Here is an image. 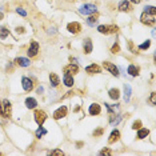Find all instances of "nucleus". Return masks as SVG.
I'll return each instance as SVG.
<instances>
[{"label":"nucleus","mask_w":156,"mask_h":156,"mask_svg":"<svg viewBox=\"0 0 156 156\" xmlns=\"http://www.w3.org/2000/svg\"><path fill=\"white\" fill-rule=\"evenodd\" d=\"M140 20L143 24H147V25H155L156 23V13H151V12L144 11L140 16Z\"/></svg>","instance_id":"1"},{"label":"nucleus","mask_w":156,"mask_h":156,"mask_svg":"<svg viewBox=\"0 0 156 156\" xmlns=\"http://www.w3.org/2000/svg\"><path fill=\"white\" fill-rule=\"evenodd\" d=\"M1 115H3L4 117H7V119H9L12 115V105L11 103L8 102V100H3V103H1Z\"/></svg>","instance_id":"2"},{"label":"nucleus","mask_w":156,"mask_h":156,"mask_svg":"<svg viewBox=\"0 0 156 156\" xmlns=\"http://www.w3.org/2000/svg\"><path fill=\"white\" fill-rule=\"evenodd\" d=\"M79 12L83 13V15H91V13L96 12V5H94V4H83L82 7L79 8Z\"/></svg>","instance_id":"3"},{"label":"nucleus","mask_w":156,"mask_h":156,"mask_svg":"<svg viewBox=\"0 0 156 156\" xmlns=\"http://www.w3.org/2000/svg\"><path fill=\"white\" fill-rule=\"evenodd\" d=\"M46 119H47V113L44 112V111H42V109L35 111V120L39 125H43V123L46 121Z\"/></svg>","instance_id":"4"},{"label":"nucleus","mask_w":156,"mask_h":156,"mask_svg":"<svg viewBox=\"0 0 156 156\" xmlns=\"http://www.w3.org/2000/svg\"><path fill=\"white\" fill-rule=\"evenodd\" d=\"M40 47H39V43L37 42H32L31 46H29V48H28V56L29 58H33V56H36L37 55V52H39Z\"/></svg>","instance_id":"5"},{"label":"nucleus","mask_w":156,"mask_h":156,"mask_svg":"<svg viewBox=\"0 0 156 156\" xmlns=\"http://www.w3.org/2000/svg\"><path fill=\"white\" fill-rule=\"evenodd\" d=\"M98 31L100 33H115L117 31V27L116 25H100Z\"/></svg>","instance_id":"6"},{"label":"nucleus","mask_w":156,"mask_h":156,"mask_svg":"<svg viewBox=\"0 0 156 156\" xmlns=\"http://www.w3.org/2000/svg\"><path fill=\"white\" fill-rule=\"evenodd\" d=\"M103 67H104L105 70H108L112 75L119 76V70H117V67L115 66V64H112V63H109V62H104L103 63Z\"/></svg>","instance_id":"7"},{"label":"nucleus","mask_w":156,"mask_h":156,"mask_svg":"<svg viewBox=\"0 0 156 156\" xmlns=\"http://www.w3.org/2000/svg\"><path fill=\"white\" fill-rule=\"evenodd\" d=\"M67 115V107H60L59 109H56L54 112V119H56V120H59V119H62V117H64Z\"/></svg>","instance_id":"8"},{"label":"nucleus","mask_w":156,"mask_h":156,"mask_svg":"<svg viewBox=\"0 0 156 156\" xmlns=\"http://www.w3.org/2000/svg\"><path fill=\"white\" fill-rule=\"evenodd\" d=\"M21 84H23V88L27 91V92H29V91L33 90V83H32L31 79L23 78V79H21Z\"/></svg>","instance_id":"9"},{"label":"nucleus","mask_w":156,"mask_h":156,"mask_svg":"<svg viewBox=\"0 0 156 156\" xmlns=\"http://www.w3.org/2000/svg\"><path fill=\"white\" fill-rule=\"evenodd\" d=\"M79 72V67L76 64H70V66L64 67V74L68 75H76Z\"/></svg>","instance_id":"10"},{"label":"nucleus","mask_w":156,"mask_h":156,"mask_svg":"<svg viewBox=\"0 0 156 156\" xmlns=\"http://www.w3.org/2000/svg\"><path fill=\"white\" fill-rule=\"evenodd\" d=\"M67 29H68L70 32H72V33H78V32H80L82 27H80V24H79V23H76V21H72V23L68 24Z\"/></svg>","instance_id":"11"},{"label":"nucleus","mask_w":156,"mask_h":156,"mask_svg":"<svg viewBox=\"0 0 156 156\" xmlns=\"http://www.w3.org/2000/svg\"><path fill=\"white\" fill-rule=\"evenodd\" d=\"M86 72H88V74H100V72H102V68H100L98 64H91V66H88L86 68Z\"/></svg>","instance_id":"12"},{"label":"nucleus","mask_w":156,"mask_h":156,"mask_svg":"<svg viewBox=\"0 0 156 156\" xmlns=\"http://www.w3.org/2000/svg\"><path fill=\"white\" fill-rule=\"evenodd\" d=\"M120 139V132L117 131V129H113L112 132H111V136H109V139H108V143L109 144H113L115 141H117Z\"/></svg>","instance_id":"13"},{"label":"nucleus","mask_w":156,"mask_h":156,"mask_svg":"<svg viewBox=\"0 0 156 156\" xmlns=\"http://www.w3.org/2000/svg\"><path fill=\"white\" fill-rule=\"evenodd\" d=\"M102 112V108H100V105L99 104H91L90 105V115H92V116H96V115H99V113Z\"/></svg>","instance_id":"14"},{"label":"nucleus","mask_w":156,"mask_h":156,"mask_svg":"<svg viewBox=\"0 0 156 156\" xmlns=\"http://www.w3.org/2000/svg\"><path fill=\"white\" fill-rule=\"evenodd\" d=\"M63 82L66 84L67 87H72L74 86V78H72V75H68V74H64V78H63Z\"/></svg>","instance_id":"15"},{"label":"nucleus","mask_w":156,"mask_h":156,"mask_svg":"<svg viewBox=\"0 0 156 156\" xmlns=\"http://www.w3.org/2000/svg\"><path fill=\"white\" fill-rule=\"evenodd\" d=\"M119 9H120L121 12H128V11H131V5H129V1H127V0H123V1L119 4Z\"/></svg>","instance_id":"16"},{"label":"nucleus","mask_w":156,"mask_h":156,"mask_svg":"<svg viewBox=\"0 0 156 156\" xmlns=\"http://www.w3.org/2000/svg\"><path fill=\"white\" fill-rule=\"evenodd\" d=\"M15 62H16V64L20 66V67H28L29 66V59H27V58H17Z\"/></svg>","instance_id":"17"},{"label":"nucleus","mask_w":156,"mask_h":156,"mask_svg":"<svg viewBox=\"0 0 156 156\" xmlns=\"http://www.w3.org/2000/svg\"><path fill=\"white\" fill-rule=\"evenodd\" d=\"M109 98L113 99V100H117V99L120 98V91L117 90V88H112V90H109Z\"/></svg>","instance_id":"18"},{"label":"nucleus","mask_w":156,"mask_h":156,"mask_svg":"<svg viewBox=\"0 0 156 156\" xmlns=\"http://www.w3.org/2000/svg\"><path fill=\"white\" fill-rule=\"evenodd\" d=\"M25 105H27V108L32 109V108H35L36 105H37V102H36L33 98H27L25 99Z\"/></svg>","instance_id":"19"},{"label":"nucleus","mask_w":156,"mask_h":156,"mask_svg":"<svg viewBox=\"0 0 156 156\" xmlns=\"http://www.w3.org/2000/svg\"><path fill=\"white\" fill-rule=\"evenodd\" d=\"M149 135V129L148 128H139V132H137V137L139 139H144Z\"/></svg>","instance_id":"20"},{"label":"nucleus","mask_w":156,"mask_h":156,"mask_svg":"<svg viewBox=\"0 0 156 156\" xmlns=\"http://www.w3.org/2000/svg\"><path fill=\"white\" fill-rule=\"evenodd\" d=\"M131 87L128 86V84H125L124 86V100H125V103H128L129 102V98H131Z\"/></svg>","instance_id":"21"},{"label":"nucleus","mask_w":156,"mask_h":156,"mask_svg":"<svg viewBox=\"0 0 156 156\" xmlns=\"http://www.w3.org/2000/svg\"><path fill=\"white\" fill-rule=\"evenodd\" d=\"M50 80H51V84L54 87H58L59 83H60V80H59V76L56 74H51V75H50Z\"/></svg>","instance_id":"22"},{"label":"nucleus","mask_w":156,"mask_h":156,"mask_svg":"<svg viewBox=\"0 0 156 156\" xmlns=\"http://www.w3.org/2000/svg\"><path fill=\"white\" fill-rule=\"evenodd\" d=\"M91 51H92V42L90 39H87L84 42V52L86 54H91Z\"/></svg>","instance_id":"23"},{"label":"nucleus","mask_w":156,"mask_h":156,"mask_svg":"<svg viewBox=\"0 0 156 156\" xmlns=\"http://www.w3.org/2000/svg\"><path fill=\"white\" fill-rule=\"evenodd\" d=\"M128 74L131 75V76H137V75H139V68L135 67L133 64H131V66L128 67Z\"/></svg>","instance_id":"24"},{"label":"nucleus","mask_w":156,"mask_h":156,"mask_svg":"<svg viewBox=\"0 0 156 156\" xmlns=\"http://www.w3.org/2000/svg\"><path fill=\"white\" fill-rule=\"evenodd\" d=\"M9 35V31H8L5 27H0V37L1 39H5L7 36Z\"/></svg>","instance_id":"25"},{"label":"nucleus","mask_w":156,"mask_h":156,"mask_svg":"<svg viewBox=\"0 0 156 156\" xmlns=\"http://www.w3.org/2000/svg\"><path fill=\"white\" fill-rule=\"evenodd\" d=\"M46 133H47V129L43 128V125H39V128L36 131V136L40 137V136H43V135H46Z\"/></svg>","instance_id":"26"},{"label":"nucleus","mask_w":156,"mask_h":156,"mask_svg":"<svg viewBox=\"0 0 156 156\" xmlns=\"http://www.w3.org/2000/svg\"><path fill=\"white\" fill-rule=\"evenodd\" d=\"M149 46H151V40H147L144 43H141L140 46H139V48H140V50H147V48H149Z\"/></svg>","instance_id":"27"},{"label":"nucleus","mask_w":156,"mask_h":156,"mask_svg":"<svg viewBox=\"0 0 156 156\" xmlns=\"http://www.w3.org/2000/svg\"><path fill=\"white\" fill-rule=\"evenodd\" d=\"M96 21H98V16H96V15H95V16H90V17H88V24H90V25L96 24Z\"/></svg>","instance_id":"28"},{"label":"nucleus","mask_w":156,"mask_h":156,"mask_svg":"<svg viewBox=\"0 0 156 156\" xmlns=\"http://www.w3.org/2000/svg\"><path fill=\"white\" fill-rule=\"evenodd\" d=\"M100 155H103V156H109V155H112V151L109 148H104V149H102L100 151Z\"/></svg>","instance_id":"29"},{"label":"nucleus","mask_w":156,"mask_h":156,"mask_svg":"<svg viewBox=\"0 0 156 156\" xmlns=\"http://www.w3.org/2000/svg\"><path fill=\"white\" fill-rule=\"evenodd\" d=\"M139 128H141V121H140V120L133 121V124H132V129H139Z\"/></svg>","instance_id":"30"},{"label":"nucleus","mask_w":156,"mask_h":156,"mask_svg":"<svg viewBox=\"0 0 156 156\" xmlns=\"http://www.w3.org/2000/svg\"><path fill=\"white\" fill-rule=\"evenodd\" d=\"M149 102H151V104H152V105L156 104V94H155V92L151 94V96H149Z\"/></svg>","instance_id":"31"},{"label":"nucleus","mask_w":156,"mask_h":156,"mask_svg":"<svg viewBox=\"0 0 156 156\" xmlns=\"http://www.w3.org/2000/svg\"><path fill=\"white\" fill-rule=\"evenodd\" d=\"M111 51H112L113 52V54H117V52H119V51H120V47H119V44H113V46H112V48H111Z\"/></svg>","instance_id":"32"},{"label":"nucleus","mask_w":156,"mask_h":156,"mask_svg":"<svg viewBox=\"0 0 156 156\" xmlns=\"http://www.w3.org/2000/svg\"><path fill=\"white\" fill-rule=\"evenodd\" d=\"M52 156H63L64 155V152L63 151H60V149H56V151H54V152H51Z\"/></svg>","instance_id":"33"},{"label":"nucleus","mask_w":156,"mask_h":156,"mask_svg":"<svg viewBox=\"0 0 156 156\" xmlns=\"http://www.w3.org/2000/svg\"><path fill=\"white\" fill-rule=\"evenodd\" d=\"M103 132H104V129L103 128H98L96 131H94V136H100Z\"/></svg>","instance_id":"34"},{"label":"nucleus","mask_w":156,"mask_h":156,"mask_svg":"<svg viewBox=\"0 0 156 156\" xmlns=\"http://www.w3.org/2000/svg\"><path fill=\"white\" fill-rule=\"evenodd\" d=\"M16 12H17V13H20L21 16H25V15H27V12L24 11L23 8H17V9H16Z\"/></svg>","instance_id":"35"},{"label":"nucleus","mask_w":156,"mask_h":156,"mask_svg":"<svg viewBox=\"0 0 156 156\" xmlns=\"http://www.w3.org/2000/svg\"><path fill=\"white\" fill-rule=\"evenodd\" d=\"M128 47H129V51H131V52H133V54L136 52V50L133 48V43H132V42H128Z\"/></svg>","instance_id":"36"},{"label":"nucleus","mask_w":156,"mask_h":156,"mask_svg":"<svg viewBox=\"0 0 156 156\" xmlns=\"http://www.w3.org/2000/svg\"><path fill=\"white\" fill-rule=\"evenodd\" d=\"M43 91H44V90H43V87H39V88H37V94H39V95H40V94H43Z\"/></svg>","instance_id":"37"},{"label":"nucleus","mask_w":156,"mask_h":156,"mask_svg":"<svg viewBox=\"0 0 156 156\" xmlns=\"http://www.w3.org/2000/svg\"><path fill=\"white\" fill-rule=\"evenodd\" d=\"M17 32H20V33H21V32H24V28H23V27H20V28H17Z\"/></svg>","instance_id":"38"},{"label":"nucleus","mask_w":156,"mask_h":156,"mask_svg":"<svg viewBox=\"0 0 156 156\" xmlns=\"http://www.w3.org/2000/svg\"><path fill=\"white\" fill-rule=\"evenodd\" d=\"M131 1H132V3H135V4H139L141 0H131Z\"/></svg>","instance_id":"39"},{"label":"nucleus","mask_w":156,"mask_h":156,"mask_svg":"<svg viewBox=\"0 0 156 156\" xmlns=\"http://www.w3.org/2000/svg\"><path fill=\"white\" fill-rule=\"evenodd\" d=\"M3 19V12H1V9H0V20Z\"/></svg>","instance_id":"40"},{"label":"nucleus","mask_w":156,"mask_h":156,"mask_svg":"<svg viewBox=\"0 0 156 156\" xmlns=\"http://www.w3.org/2000/svg\"><path fill=\"white\" fill-rule=\"evenodd\" d=\"M0 115H1V103H0Z\"/></svg>","instance_id":"41"}]
</instances>
